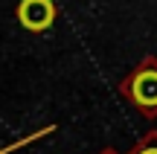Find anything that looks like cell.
<instances>
[{
  "label": "cell",
  "mask_w": 157,
  "mask_h": 154,
  "mask_svg": "<svg viewBox=\"0 0 157 154\" xmlns=\"http://www.w3.org/2000/svg\"><path fill=\"white\" fill-rule=\"evenodd\" d=\"M119 96L140 116L154 119L157 116V55H146L119 81Z\"/></svg>",
  "instance_id": "6da1fadb"
},
{
  "label": "cell",
  "mask_w": 157,
  "mask_h": 154,
  "mask_svg": "<svg viewBox=\"0 0 157 154\" xmlns=\"http://www.w3.org/2000/svg\"><path fill=\"white\" fill-rule=\"evenodd\" d=\"M15 17L29 32H47V29L56 23L58 9H56L52 0H21L17 9H15Z\"/></svg>",
  "instance_id": "7a4b0ae2"
},
{
  "label": "cell",
  "mask_w": 157,
  "mask_h": 154,
  "mask_svg": "<svg viewBox=\"0 0 157 154\" xmlns=\"http://www.w3.org/2000/svg\"><path fill=\"white\" fill-rule=\"evenodd\" d=\"M125 154H157V131H148L146 137H140L134 143V148Z\"/></svg>",
  "instance_id": "3957f363"
},
{
  "label": "cell",
  "mask_w": 157,
  "mask_h": 154,
  "mask_svg": "<svg viewBox=\"0 0 157 154\" xmlns=\"http://www.w3.org/2000/svg\"><path fill=\"white\" fill-rule=\"evenodd\" d=\"M96 154H125V151H117V148H102V151H96Z\"/></svg>",
  "instance_id": "277c9868"
}]
</instances>
